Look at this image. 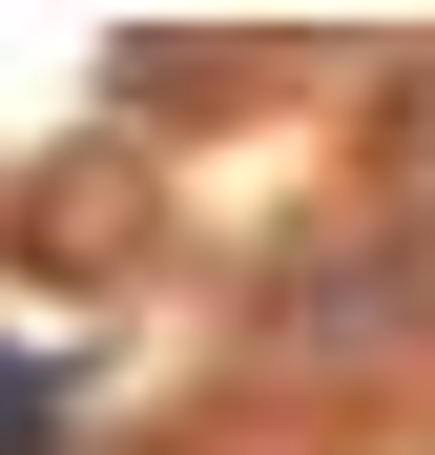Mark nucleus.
I'll use <instances>...</instances> for the list:
<instances>
[{
    "label": "nucleus",
    "instance_id": "obj_1",
    "mask_svg": "<svg viewBox=\"0 0 435 455\" xmlns=\"http://www.w3.org/2000/svg\"><path fill=\"white\" fill-rule=\"evenodd\" d=\"M374 187H394V207H415V228H435V62H415V84H394V104H374Z\"/></svg>",
    "mask_w": 435,
    "mask_h": 455
}]
</instances>
